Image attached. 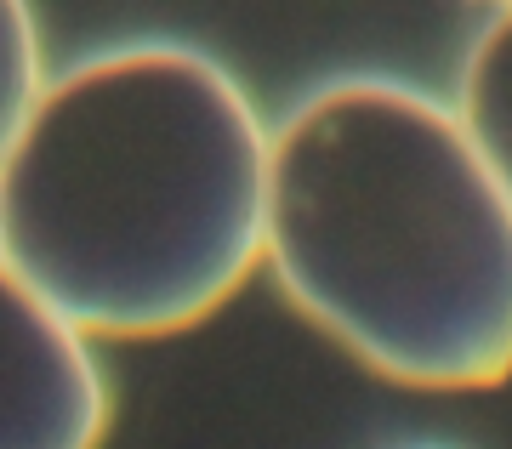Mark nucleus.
<instances>
[{
	"mask_svg": "<svg viewBox=\"0 0 512 449\" xmlns=\"http://www.w3.org/2000/svg\"><path fill=\"white\" fill-rule=\"evenodd\" d=\"M262 262L376 376L484 393L512 376V194L450 97L336 74L268 131Z\"/></svg>",
	"mask_w": 512,
	"mask_h": 449,
	"instance_id": "obj_2",
	"label": "nucleus"
},
{
	"mask_svg": "<svg viewBox=\"0 0 512 449\" xmlns=\"http://www.w3.org/2000/svg\"><path fill=\"white\" fill-rule=\"evenodd\" d=\"M410 449H444V444H410Z\"/></svg>",
	"mask_w": 512,
	"mask_h": 449,
	"instance_id": "obj_6",
	"label": "nucleus"
},
{
	"mask_svg": "<svg viewBox=\"0 0 512 449\" xmlns=\"http://www.w3.org/2000/svg\"><path fill=\"white\" fill-rule=\"evenodd\" d=\"M46 63H40V23L29 0H0V154L12 143L18 120L29 114Z\"/></svg>",
	"mask_w": 512,
	"mask_h": 449,
	"instance_id": "obj_5",
	"label": "nucleus"
},
{
	"mask_svg": "<svg viewBox=\"0 0 512 449\" xmlns=\"http://www.w3.org/2000/svg\"><path fill=\"white\" fill-rule=\"evenodd\" d=\"M456 114L478 154L490 160L501 188L512 194V6H495L473 35L456 74Z\"/></svg>",
	"mask_w": 512,
	"mask_h": 449,
	"instance_id": "obj_4",
	"label": "nucleus"
},
{
	"mask_svg": "<svg viewBox=\"0 0 512 449\" xmlns=\"http://www.w3.org/2000/svg\"><path fill=\"white\" fill-rule=\"evenodd\" d=\"M268 131L188 40L97 46L40 80L0 154V256L86 336H177L262 262Z\"/></svg>",
	"mask_w": 512,
	"mask_h": 449,
	"instance_id": "obj_1",
	"label": "nucleus"
},
{
	"mask_svg": "<svg viewBox=\"0 0 512 449\" xmlns=\"http://www.w3.org/2000/svg\"><path fill=\"white\" fill-rule=\"evenodd\" d=\"M109 410L92 336L0 256V449H103Z\"/></svg>",
	"mask_w": 512,
	"mask_h": 449,
	"instance_id": "obj_3",
	"label": "nucleus"
},
{
	"mask_svg": "<svg viewBox=\"0 0 512 449\" xmlns=\"http://www.w3.org/2000/svg\"><path fill=\"white\" fill-rule=\"evenodd\" d=\"M490 6H512V0H490Z\"/></svg>",
	"mask_w": 512,
	"mask_h": 449,
	"instance_id": "obj_7",
	"label": "nucleus"
}]
</instances>
